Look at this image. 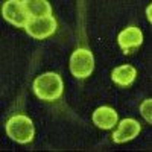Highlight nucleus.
<instances>
[{
	"label": "nucleus",
	"mask_w": 152,
	"mask_h": 152,
	"mask_svg": "<svg viewBox=\"0 0 152 152\" xmlns=\"http://www.w3.org/2000/svg\"><path fill=\"white\" fill-rule=\"evenodd\" d=\"M23 3L32 18L52 15V8H50L49 2H46V0H29V2H23Z\"/></svg>",
	"instance_id": "9d476101"
},
{
	"label": "nucleus",
	"mask_w": 152,
	"mask_h": 152,
	"mask_svg": "<svg viewBox=\"0 0 152 152\" xmlns=\"http://www.w3.org/2000/svg\"><path fill=\"white\" fill-rule=\"evenodd\" d=\"M135 76H137V70H135V67H132L129 64L119 66L111 72V79L120 87L131 85L135 79Z\"/></svg>",
	"instance_id": "1a4fd4ad"
},
{
	"label": "nucleus",
	"mask_w": 152,
	"mask_h": 152,
	"mask_svg": "<svg viewBox=\"0 0 152 152\" xmlns=\"http://www.w3.org/2000/svg\"><path fill=\"white\" fill-rule=\"evenodd\" d=\"M6 132L8 135L17 143H29L34 138V123L28 116H18L11 117L6 122Z\"/></svg>",
	"instance_id": "f03ea898"
},
{
	"label": "nucleus",
	"mask_w": 152,
	"mask_h": 152,
	"mask_svg": "<svg viewBox=\"0 0 152 152\" xmlns=\"http://www.w3.org/2000/svg\"><path fill=\"white\" fill-rule=\"evenodd\" d=\"M140 113H142L143 119L151 125L152 123V99L143 100V104L140 105Z\"/></svg>",
	"instance_id": "9b49d317"
},
{
	"label": "nucleus",
	"mask_w": 152,
	"mask_h": 152,
	"mask_svg": "<svg viewBox=\"0 0 152 152\" xmlns=\"http://www.w3.org/2000/svg\"><path fill=\"white\" fill-rule=\"evenodd\" d=\"M94 69V58L88 49H76L70 58V72L79 79L88 78Z\"/></svg>",
	"instance_id": "7ed1b4c3"
},
{
	"label": "nucleus",
	"mask_w": 152,
	"mask_h": 152,
	"mask_svg": "<svg viewBox=\"0 0 152 152\" xmlns=\"http://www.w3.org/2000/svg\"><path fill=\"white\" fill-rule=\"evenodd\" d=\"M3 17L6 21H9L11 24L18 28H26L28 23L31 21V14L28 12V9L24 8V3L20 0H9L3 5Z\"/></svg>",
	"instance_id": "20e7f679"
},
{
	"label": "nucleus",
	"mask_w": 152,
	"mask_h": 152,
	"mask_svg": "<svg viewBox=\"0 0 152 152\" xmlns=\"http://www.w3.org/2000/svg\"><path fill=\"white\" fill-rule=\"evenodd\" d=\"M26 32L37 40H44V38L53 35L56 31V20L49 15V17H40V18H31L28 26L24 28Z\"/></svg>",
	"instance_id": "39448f33"
},
{
	"label": "nucleus",
	"mask_w": 152,
	"mask_h": 152,
	"mask_svg": "<svg viewBox=\"0 0 152 152\" xmlns=\"http://www.w3.org/2000/svg\"><path fill=\"white\" fill-rule=\"evenodd\" d=\"M93 122L102 129H111L117 123V113L110 107H100L93 113Z\"/></svg>",
	"instance_id": "6e6552de"
},
{
	"label": "nucleus",
	"mask_w": 152,
	"mask_h": 152,
	"mask_svg": "<svg viewBox=\"0 0 152 152\" xmlns=\"http://www.w3.org/2000/svg\"><path fill=\"white\" fill-rule=\"evenodd\" d=\"M119 46L122 47V50L125 53H129L132 49L138 47L142 43H143V34L142 31L135 28V26H129L123 29L120 34H119Z\"/></svg>",
	"instance_id": "0eeeda50"
},
{
	"label": "nucleus",
	"mask_w": 152,
	"mask_h": 152,
	"mask_svg": "<svg viewBox=\"0 0 152 152\" xmlns=\"http://www.w3.org/2000/svg\"><path fill=\"white\" fill-rule=\"evenodd\" d=\"M142 126L137 120L134 119H123L119 123V128L114 131L113 134V140L116 143H125V142H129L132 138H135L138 134H140Z\"/></svg>",
	"instance_id": "423d86ee"
},
{
	"label": "nucleus",
	"mask_w": 152,
	"mask_h": 152,
	"mask_svg": "<svg viewBox=\"0 0 152 152\" xmlns=\"http://www.w3.org/2000/svg\"><path fill=\"white\" fill-rule=\"evenodd\" d=\"M62 88L64 85L61 76L53 72L43 73L34 81V91L41 100H56L62 94Z\"/></svg>",
	"instance_id": "f257e3e1"
},
{
	"label": "nucleus",
	"mask_w": 152,
	"mask_h": 152,
	"mask_svg": "<svg viewBox=\"0 0 152 152\" xmlns=\"http://www.w3.org/2000/svg\"><path fill=\"white\" fill-rule=\"evenodd\" d=\"M151 11H152V5H149V6H148V9H146V14H148V20H149V23L152 21V17H151Z\"/></svg>",
	"instance_id": "f8f14e48"
}]
</instances>
